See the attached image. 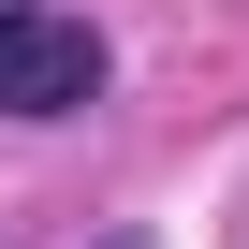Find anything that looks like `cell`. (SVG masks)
<instances>
[{"mask_svg":"<svg viewBox=\"0 0 249 249\" xmlns=\"http://www.w3.org/2000/svg\"><path fill=\"white\" fill-rule=\"evenodd\" d=\"M103 88V30L59 0H0V117H73Z\"/></svg>","mask_w":249,"mask_h":249,"instance_id":"6da1fadb","label":"cell"},{"mask_svg":"<svg viewBox=\"0 0 249 249\" xmlns=\"http://www.w3.org/2000/svg\"><path fill=\"white\" fill-rule=\"evenodd\" d=\"M117 249H132V234H117Z\"/></svg>","mask_w":249,"mask_h":249,"instance_id":"7a4b0ae2","label":"cell"}]
</instances>
